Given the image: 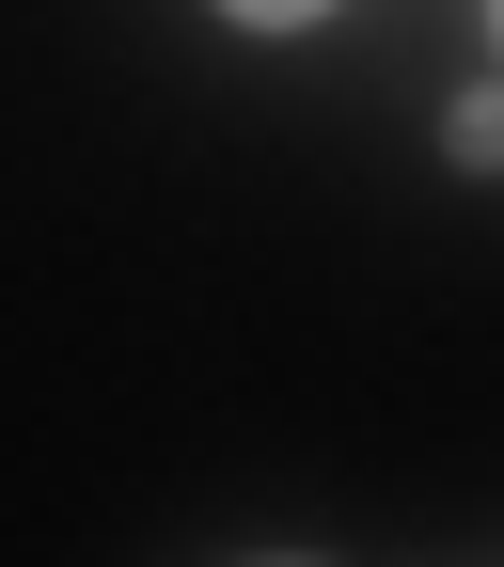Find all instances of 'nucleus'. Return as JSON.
I'll list each match as a JSON object with an SVG mask.
<instances>
[{"label": "nucleus", "instance_id": "f257e3e1", "mask_svg": "<svg viewBox=\"0 0 504 567\" xmlns=\"http://www.w3.org/2000/svg\"><path fill=\"white\" fill-rule=\"evenodd\" d=\"M457 158H473V174H504V95H473V111H457Z\"/></svg>", "mask_w": 504, "mask_h": 567}, {"label": "nucleus", "instance_id": "f03ea898", "mask_svg": "<svg viewBox=\"0 0 504 567\" xmlns=\"http://www.w3.org/2000/svg\"><path fill=\"white\" fill-rule=\"evenodd\" d=\"M237 32H300V17H331V0H222Z\"/></svg>", "mask_w": 504, "mask_h": 567}, {"label": "nucleus", "instance_id": "7ed1b4c3", "mask_svg": "<svg viewBox=\"0 0 504 567\" xmlns=\"http://www.w3.org/2000/svg\"><path fill=\"white\" fill-rule=\"evenodd\" d=\"M488 32H504V0H488Z\"/></svg>", "mask_w": 504, "mask_h": 567}]
</instances>
